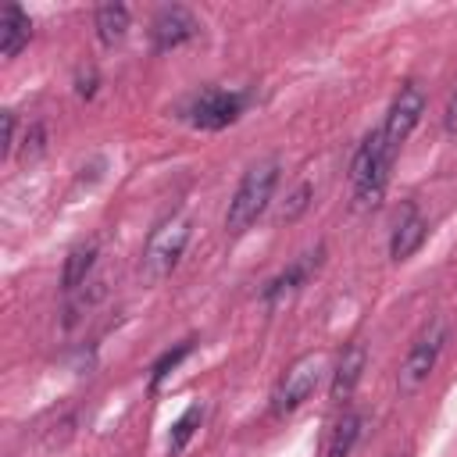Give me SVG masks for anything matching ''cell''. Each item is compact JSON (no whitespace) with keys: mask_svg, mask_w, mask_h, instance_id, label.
I'll list each match as a JSON object with an SVG mask.
<instances>
[{"mask_svg":"<svg viewBox=\"0 0 457 457\" xmlns=\"http://www.w3.org/2000/svg\"><path fill=\"white\" fill-rule=\"evenodd\" d=\"M396 161V150L386 146L382 139V129L368 132L364 143L357 146L353 154V164H350V179H353V207L357 211H371L378 207L382 193H386V182H389V168Z\"/></svg>","mask_w":457,"mask_h":457,"instance_id":"obj_1","label":"cell"},{"mask_svg":"<svg viewBox=\"0 0 457 457\" xmlns=\"http://www.w3.org/2000/svg\"><path fill=\"white\" fill-rule=\"evenodd\" d=\"M275 182H278V161L275 157L257 161L253 168H246V175L239 179V186L228 200V211H225V228L232 236H243L264 214V207L275 193Z\"/></svg>","mask_w":457,"mask_h":457,"instance_id":"obj_2","label":"cell"},{"mask_svg":"<svg viewBox=\"0 0 457 457\" xmlns=\"http://www.w3.org/2000/svg\"><path fill=\"white\" fill-rule=\"evenodd\" d=\"M186 243H189V218L171 214L168 221H161V225L150 232L146 246H143V261H139L143 282H150V286H154V282H164V278L175 271L179 257L186 253Z\"/></svg>","mask_w":457,"mask_h":457,"instance_id":"obj_3","label":"cell"},{"mask_svg":"<svg viewBox=\"0 0 457 457\" xmlns=\"http://www.w3.org/2000/svg\"><path fill=\"white\" fill-rule=\"evenodd\" d=\"M321 371H325V364H321L318 353L296 357V361L286 368V375H282V382L275 386V393H271V411L282 418V414H293L296 407H303V403L311 400V393L318 389Z\"/></svg>","mask_w":457,"mask_h":457,"instance_id":"obj_4","label":"cell"},{"mask_svg":"<svg viewBox=\"0 0 457 457\" xmlns=\"http://www.w3.org/2000/svg\"><path fill=\"white\" fill-rule=\"evenodd\" d=\"M443 339H446V325L439 318H432L411 343L403 364H400V393H414L425 386V378L432 375L436 361H439V350H443Z\"/></svg>","mask_w":457,"mask_h":457,"instance_id":"obj_5","label":"cell"},{"mask_svg":"<svg viewBox=\"0 0 457 457\" xmlns=\"http://www.w3.org/2000/svg\"><path fill=\"white\" fill-rule=\"evenodd\" d=\"M421 114H425V93H421L414 82L400 86V93L393 96L389 114H386V121H382V139H386V146L400 150L403 139H407V136L414 132V125L421 121Z\"/></svg>","mask_w":457,"mask_h":457,"instance_id":"obj_6","label":"cell"},{"mask_svg":"<svg viewBox=\"0 0 457 457\" xmlns=\"http://www.w3.org/2000/svg\"><path fill=\"white\" fill-rule=\"evenodd\" d=\"M239 114H243V93L232 89H204L189 107V121L204 132H218L232 125Z\"/></svg>","mask_w":457,"mask_h":457,"instance_id":"obj_7","label":"cell"},{"mask_svg":"<svg viewBox=\"0 0 457 457\" xmlns=\"http://www.w3.org/2000/svg\"><path fill=\"white\" fill-rule=\"evenodd\" d=\"M196 32H200V21H196L186 7H179V4L161 7L157 18H154V25H150V36H154V50H157V54L179 50L182 43L196 39Z\"/></svg>","mask_w":457,"mask_h":457,"instance_id":"obj_8","label":"cell"},{"mask_svg":"<svg viewBox=\"0 0 457 457\" xmlns=\"http://www.w3.org/2000/svg\"><path fill=\"white\" fill-rule=\"evenodd\" d=\"M361 371H364V346H361V343H350V346L343 350V357L336 361V368H332L328 396H332L336 403L350 400V393H353L357 382H361Z\"/></svg>","mask_w":457,"mask_h":457,"instance_id":"obj_9","label":"cell"},{"mask_svg":"<svg viewBox=\"0 0 457 457\" xmlns=\"http://www.w3.org/2000/svg\"><path fill=\"white\" fill-rule=\"evenodd\" d=\"M29 36H32V21H29V14L18 7V4H7L4 11H0V57H18L21 54V46L29 43Z\"/></svg>","mask_w":457,"mask_h":457,"instance_id":"obj_10","label":"cell"},{"mask_svg":"<svg viewBox=\"0 0 457 457\" xmlns=\"http://www.w3.org/2000/svg\"><path fill=\"white\" fill-rule=\"evenodd\" d=\"M318 257H321V250H318V253H303V257H300V261H293L282 275H275V278L264 286V293H261V296H264V303H278L282 296L296 293V289L307 282V275L318 268Z\"/></svg>","mask_w":457,"mask_h":457,"instance_id":"obj_11","label":"cell"},{"mask_svg":"<svg viewBox=\"0 0 457 457\" xmlns=\"http://www.w3.org/2000/svg\"><path fill=\"white\" fill-rule=\"evenodd\" d=\"M421 243H425V221H421V214L414 207H407V214L396 221L393 236H389V257L393 261H407Z\"/></svg>","mask_w":457,"mask_h":457,"instance_id":"obj_12","label":"cell"},{"mask_svg":"<svg viewBox=\"0 0 457 457\" xmlns=\"http://www.w3.org/2000/svg\"><path fill=\"white\" fill-rule=\"evenodd\" d=\"M93 264H96V239H89V243H79V246H71V250H68V257H64L61 286H64L68 293H75L79 286H86V278H89Z\"/></svg>","mask_w":457,"mask_h":457,"instance_id":"obj_13","label":"cell"},{"mask_svg":"<svg viewBox=\"0 0 457 457\" xmlns=\"http://www.w3.org/2000/svg\"><path fill=\"white\" fill-rule=\"evenodd\" d=\"M93 25H96V39L104 46H114L129 32V7L125 4H104V7H96Z\"/></svg>","mask_w":457,"mask_h":457,"instance_id":"obj_14","label":"cell"},{"mask_svg":"<svg viewBox=\"0 0 457 457\" xmlns=\"http://www.w3.org/2000/svg\"><path fill=\"white\" fill-rule=\"evenodd\" d=\"M357 436H361V414L346 411V414H343V418L332 425V432H328L325 457H350V450H353Z\"/></svg>","mask_w":457,"mask_h":457,"instance_id":"obj_15","label":"cell"},{"mask_svg":"<svg viewBox=\"0 0 457 457\" xmlns=\"http://www.w3.org/2000/svg\"><path fill=\"white\" fill-rule=\"evenodd\" d=\"M200 421H204V403H189V407L179 414V421L171 425V436H168V453H171V457L189 446V439L196 436Z\"/></svg>","mask_w":457,"mask_h":457,"instance_id":"obj_16","label":"cell"},{"mask_svg":"<svg viewBox=\"0 0 457 457\" xmlns=\"http://www.w3.org/2000/svg\"><path fill=\"white\" fill-rule=\"evenodd\" d=\"M189 353H193V339H182L175 350H164V353L157 357V364H154L150 382H154V386H161V382H164V378H168V375H171V371H175V368H179V364H182Z\"/></svg>","mask_w":457,"mask_h":457,"instance_id":"obj_17","label":"cell"},{"mask_svg":"<svg viewBox=\"0 0 457 457\" xmlns=\"http://www.w3.org/2000/svg\"><path fill=\"white\" fill-rule=\"evenodd\" d=\"M307 204H311V186H307V182H300V186L293 189V196H289V207H282V218H286V221H289V218H296Z\"/></svg>","mask_w":457,"mask_h":457,"instance_id":"obj_18","label":"cell"},{"mask_svg":"<svg viewBox=\"0 0 457 457\" xmlns=\"http://www.w3.org/2000/svg\"><path fill=\"white\" fill-rule=\"evenodd\" d=\"M43 139H46V136H43V125H32L29 136H25V157H29V161L43 154Z\"/></svg>","mask_w":457,"mask_h":457,"instance_id":"obj_19","label":"cell"},{"mask_svg":"<svg viewBox=\"0 0 457 457\" xmlns=\"http://www.w3.org/2000/svg\"><path fill=\"white\" fill-rule=\"evenodd\" d=\"M75 93L86 96V100L96 93V71H93V68H89V71H79V79H75Z\"/></svg>","mask_w":457,"mask_h":457,"instance_id":"obj_20","label":"cell"},{"mask_svg":"<svg viewBox=\"0 0 457 457\" xmlns=\"http://www.w3.org/2000/svg\"><path fill=\"white\" fill-rule=\"evenodd\" d=\"M14 150V111H4V157Z\"/></svg>","mask_w":457,"mask_h":457,"instance_id":"obj_21","label":"cell"},{"mask_svg":"<svg viewBox=\"0 0 457 457\" xmlns=\"http://www.w3.org/2000/svg\"><path fill=\"white\" fill-rule=\"evenodd\" d=\"M443 125H446V132H457V93H453L450 104H446V118H443Z\"/></svg>","mask_w":457,"mask_h":457,"instance_id":"obj_22","label":"cell"}]
</instances>
